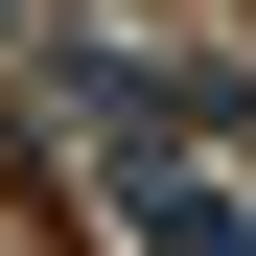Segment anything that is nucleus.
<instances>
[{"instance_id":"f257e3e1","label":"nucleus","mask_w":256,"mask_h":256,"mask_svg":"<svg viewBox=\"0 0 256 256\" xmlns=\"http://www.w3.org/2000/svg\"><path fill=\"white\" fill-rule=\"evenodd\" d=\"M116 210H140L163 256H256V210H233V186H186V163H140V186H116Z\"/></svg>"}]
</instances>
